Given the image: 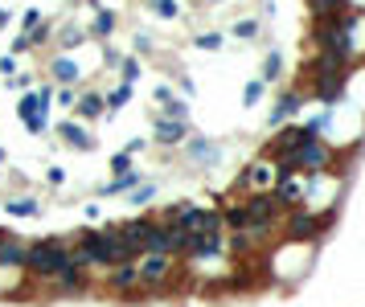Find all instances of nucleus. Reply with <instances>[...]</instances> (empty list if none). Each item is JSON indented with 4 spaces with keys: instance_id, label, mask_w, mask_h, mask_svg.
<instances>
[{
    "instance_id": "19",
    "label": "nucleus",
    "mask_w": 365,
    "mask_h": 307,
    "mask_svg": "<svg viewBox=\"0 0 365 307\" xmlns=\"http://www.w3.org/2000/svg\"><path fill=\"white\" fill-rule=\"evenodd\" d=\"M82 41H87V37H82V29H74V25H70V29H66V37H62V46H66V49L82 46Z\"/></svg>"
},
{
    "instance_id": "23",
    "label": "nucleus",
    "mask_w": 365,
    "mask_h": 307,
    "mask_svg": "<svg viewBox=\"0 0 365 307\" xmlns=\"http://www.w3.org/2000/svg\"><path fill=\"white\" fill-rule=\"evenodd\" d=\"M127 95H132V86H120V91L111 95V107H123V103H127Z\"/></svg>"
},
{
    "instance_id": "17",
    "label": "nucleus",
    "mask_w": 365,
    "mask_h": 307,
    "mask_svg": "<svg viewBox=\"0 0 365 307\" xmlns=\"http://www.w3.org/2000/svg\"><path fill=\"white\" fill-rule=\"evenodd\" d=\"M111 25H115V17L111 13H103V8H95V33L103 37V33H111Z\"/></svg>"
},
{
    "instance_id": "22",
    "label": "nucleus",
    "mask_w": 365,
    "mask_h": 307,
    "mask_svg": "<svg viewBox=\"0 0 365 307\" xmlns=\"http://www.w3.org/2000/svg\"><path fill=\"white\" fill-rule=\"evenodd\" d=\"M111 168H115V172H132V156H127V152H123V156H115V160H111Z\"/></svg>"
},
{
    "instance_id": "1",
    "label": "nucleus",
    "mask_w": 365,
    "mask_h": 307,
    "mask_svg": "<svg viewBox=\"0 0 365 307\" xmlns=\"http://www.w3.org/2000/svg\"><path fill=\"white\" fill-rule=\"evenodd\" d=\"M62 266H70V246H66V237H46V242H37V246L25 250V270H29L33 279H41V283H53V275H58Z\"/></svg>"
},
{
    "instance_id": "24",
    "label": "nucleus",
    "mask_w": 365,
    "mask_h": 307,
    "mask_svg": "<svg viewBox=\"0 0 365 307\" xmlns=\"http://www.w3.org/2000/svg\"><path fill=\"white\" fill-rule=\"evenodd\" d=\"M156 13H160V17H177V4H169V0H160V4H156Z\"/></svg>"
},
{
    "instance_id": "5",
    "label": "nucleus",
    "mask_w": 365,
    "mask_h": 307,
    "mask_svg": "<svg viewBox=\"0 0 365 307\" xmlns=\"http://www.w3.org/2000/svg\"><path fill=\"white\" fill-rule=\"evenodd\" d=\"M243 209L250 221H271L275 213H279V201H275V192H255V197H246Z\"/></svg>"
},
{
    "instance_id": "8",
    "label": "nucleus",
    "mask_w": 365,
    "mask_h": 307,
    "mask_svg": "<svg viewBox=\"0 0 365 307\" xmlns=\"http://www.w3.org/2000/svg\"><path fill=\"white\" fill-rule=\"evenodd\" d=\"M185 136H189L185 123H177V119H156V140L160 143H181Z\"/></svg>"
},
{
    "instance_id": "14",
    "label": "nucleus",
    "mask_w": 365,
    "mask_h": 307,
    "mask_svg": "<svg viewBox=\"0 0 365 307\" xmlns=\"http://www.w3.org/2000/svg\"><path fill=\"white\" fill-rule=\"evenodd\" d=\"M189 156H197V160H218V143H210V140H189Z\"/></svg>"
},
{
    "instance_id": "11",
    "label": "nucleus",
    "mask_w": 365,
    "mask_h": 307,
    "mask_svg": "<svg viewBox=\"0 0 365 307\" xmlns=\"http://www.w3.org/2000/svg\"><path fill=\"white\" fill-rule=\"evenodd\" d=\"M53 78H58V82H74V78H78V62L66 58V53H62V58H53Z\"/></svg>"
},
{
    "instance_id": "18",
    "label": "nucleus",
    "mask_w": 365,
    "mask_h": 307,
    "mask_svg": "<svg viewBox=\"0 0 365 307\" xmlns=\"http://www.w3.org/2000/svg\"><path fill=\"white\" fill-rule=\"evenodd\" d=\"M62 136H70V143H78V148H91V136H87L82 127H66Z\"/></svg>"
},
{
    "instance_id": "9",
    "label": "nucleus",
    "mask_w": 365,
    "mask_h": 307,
    "mask_svg": "<svg viewBox=\"0 0 365 307\" xmlns=\"http://www.w3.org/2000/svg\"><path fill=\"white\" fill-rule=\"evenodd\" d=\"M0 266H25V246L21 242H13V237L0 242Z\"/></svg>"
},
{
    "instance_id": "3",
    "label": "nucleus",
    "mask_w": 365,
    "mask_h": 307,
    "mask_svg": "<svg viewBox=\"0 0 365 307\" xmlns=\"http://www.w3.org/2000/svg\"><path fill=\"white\" fill-rule=\"evenodd\" d=\"M107 275V287L111 291H120V295H136L140 291V275H136V262H115L111 270H103Z\"/></svg>"
},
{
    "instance_id": "16",
    "label": "nucleus",
    "mask_w": 365,
    "mask_h": 307,
    "mask_svg": "<svg viewBox=\"0 0 365 307\" xmlns=\"http://www.w3.org/2000/svg\"><path fill=\"white\" fill-rule=\"evenodd\" d=\"M259 33V21L255 17H243V21H234V37H243V41H250Z\"/></svg>"
},
{
    "instance_id": "27",
    "label": "nucleus",
    "mask_w": 365,
    "mask_h": 307,
    "mask_svg": "<svg viewBox=\"0 0 365 307\" xmlns=\"http://www.w3.org/2000/svg\"><path fill=\"white\" fill-rule=\"evenodd\" d=\"M0 160H4V152H0Z\"/></svg>"
},
{
    "instance_id": "13",
    "label": "nucleus",
    "mask_w": 365,
    "mask_h": 307,
    "mask_svg": "<svg viewBox=\"0 0 365 307\" xmlns=\"http://www.w3.org/2000/svg\"><path fill=\"white\" fill-rule=\"evenodd\" d=\"M295 111H300V95H283V98H279V107L271 111V123H279V119L295 115Z\"/></svg>"
},
{
    "instance_id": "26",
    "label": "nucleus",
    "mask_w": 365,
    "mask_h": 307,
    "mask_svg": "<svg viewBox=\"0 0 365 307\" xmlns=\"http://www.w3.org/2000/svg\"><path fill=\"white\" fill-rule=\"evenodd\" d=\"M0 25H8V13H0Z\"/></svg>"
},
{
    "instance_id": "20",
    "label": "nucleus",
    "mask_w": 365,
    "mask_h": 307,
    "mask_svg": "<svg viewBox=\"0 0 365 307\" xmlns=\"http://www.w3.org/2000/svg\"><path fill=\"white\" fill-rule=\"evenodd\" d=\"M263 78H267V82L271 78H279V53H271L267 62H263Z\"/></svg>"
},
{
    "instance_id": "4",
    "label": "nucleus",
    "mask_w": 365,
    "mask_h": 307,
    "mask_svg": "<svg viewBox=\"0 0 365 307\" xmlns=\"http://www.w3.org/2000/svg\"><path fill=\"white\" fill-rule=\"evenodd\" d=\"M324 221H316L312 213H292L288 217V237H295V242H304V237H324Z\"/></svg>"
},
{
    "instance_id": "7",
    "label": "nucleus",
    "mask_w": 365,
    "mask_h": 307,
    "mask_svg": "<svg viewBox=\"0 0 365 307\" xmlns=\"http://www.w3.org/2000/svg\"><path fill=\"white\" fill-rule=\"evenodd\" d=\"M345 78H349V74H333V78H320L316 82V98L324 107H333V103L345 95Z\"/></svg>"
},
{
    "instance_id": "15",
    "label": "nucleus",
    "mask_w": 365,
    "mask_h": 307,
    "mask_svg": "<svg viewBox=\"0 0 365 307\" xmlns=\"http://www.w3.org/2000/svg\"><path fill=\"white\" fill-rule=\"evenodd\" d=\"M78 111H82L87 119H95L98 111H103V98H98V95H82V98H78Z\"/></svg>"
},
{
    "instance_id": "6",
    "label": "nucleus",
    "mask_w": 365,
    "mask_h": 307,
    "mask_svg": "<svg viewBox=\"0 0 365 307\" xmlns=\"http://www.w3.org/2000/svg\"><path fill=\"white\" fill-rule=\"evenodd\" d=\"M53 287H58L62 295H82V291H87V270H82V266H62V270L53 275Z\"/></svg>"
},
{
    "instance_id": "21",
    "label": "nucleus",
    "mask_w": 365,
    "mask_h": 307,
    "mask_svg": "<svg viewBox=\"0 0 365 307\" xmlns=\"http://www.w3.org/2000/svg\"><path fill=\"white\" fill-rule=\"evenodd\" d=\"M197 46H201V49H218L222 37H218V33H201V37H197Z\"/></svg>"
},
{
    "instance_id": "12",
    "label": "nucleus",
    "mask_w": 365,
    "mask_h": 307,
    "mask_svg": "<svg viewBox=\"0 0 365 307\" xmlns=\"http://www.w3.org/2000/svg\"><path fill=\"white\" fill-rule=\"evenodd\" d=\"M4 209H8V213H17V217H33V213L41 209V205H37L33 197H17V201H4Z\"/></svg>"
},
{
    "instance_id": "2",
    "label": "nucleus",
    "mask_w": 365,
    "mask_h": 307,
    "mask_svg": "<svg viewBox=\"0 0 365 307\" xmlns=\"http://www.w3.org/2000/svg\"><path fill=\"white\" fill-rule=\"evenodd\" d=\"M136 275H140V287H165L172 279V259H165V254H140L136 259Z\"/></svg>"
},
{
    "instance_id": "25",
    "label": "nucleus",
    "mask_w": 365,
    "mask_h": 307,
    "mask_svg": "<svg viewBox=\"0 0 365 307\" xmlns=\"http://www.w3.org/2000/svg\"><path fill=\"white\" fill-rule=\"evenodd\" d=\"M136 74H140V66H136V62H127V66H123V78H127V82H136Z\"/></svg>"
},
{
    "instance_id": "10",
    "label": "nucleus",
    "mask_w": 365,
    "mask_h": 307,
    "mask_svg": "<svg viewBox=\"0 0 365 307\" xmlns=\"http://www.w3.org/2000/svg\"><path fill=\"white\" fill-rule=\"evenodd\" d=\"M156 98L165 103V111H169V115H177V123H185V119H189V107H185V103H181V98H177V95H169L165 86L156 91Z\"/></svg>"
}]
</instances>
